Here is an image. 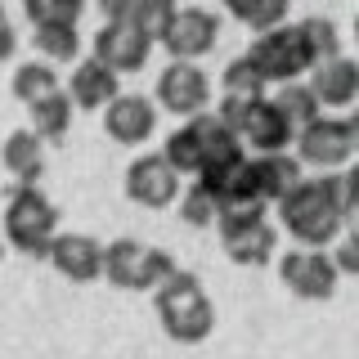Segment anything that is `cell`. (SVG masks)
Masks as SVG:
<instances>
[{
    "label": "cell",
    "instance_id": "3957f363",
    "mask_svg": "<svg viewBox=\"0 0 359 359\" xmlns=\"http://www.w3.org/2000/svg\"><path fill=\"white\" fill-rule=\"evenodd\" d=\"M243 153L247 149L238 144V135L224 126L216 112H194V117H184V126H175L162 144V157L180 175H198V171H207V166L233 162V157H243Z\"/></svg>",
    "mask_w": 359,
    "mask_h": 359
},
{
    "label": "cell",
    "instance_id": "f1b7e54d",
    "mask_svg": "<svg viewBox=\"0 0 359 359\" xmlns=\"http://www.w3.org/2000/svg\"><path fill=\"white\" fill-rule=\"evenodd\" d=\"M220 90L224 95H265V76L252 67V59H233L229 67L220 72Z\"/></svg>",
    "mask_w": 359,
    "mask_h": 359
},
{
    "label": "cell",
    "instance_id": "2e32d148",
    "mask_svg": "<svg viewBox=\"0 0 359 359\" xmlns=\"http://www.w3.org/2000/svg\"><path fill=\"white\" fill-rule=\"evenodd\" d=\"M306 86L314 90L319 108H351L359 99V63L346 59V54H332V59H319L310 67Z\"/></svg>",
    "mask_w": 359,
    "mask_h": 359
},
{
    "label": "cell",
    "instance_id": "277c9868",
    "mask_svg": "<svg viewBox=\"0 0 359 359\" xmlns=\"http://www.w3.org/2000/svg\"><path fill=\"white\" fill-rule=\"evenodd\" d=\"M54 233H59V207L36 184H18L5 202V243L32 261H45Z\"/></svg>",
    "mask_w": 359,
    "mask_h": 359
},
{
    "label": "cell",
    "instance_id": "44dd1931",
    "mask_svg": "<svg viewBox=\"0 0 359 359\" xmlns=\"http://www.w3.org/2000/svg\"><path fill=\"white\" fill-rule=\"evenodd\" d=\"M274 104H278V112H283V117L292 121V130H301L306 121H314V117L323 112V108H319V99H314V90L301 81V76H297V81H283V86H278Z\"/></svg>",
    "mask_w": 359,
    "mask_h": 359
},
{
    "label": "cell",
    "instance_id": "83f0119b",
    "mask_svg": "<svg viewBox=\"0 0 359 359\" xmlns=\"http://www.w3.org/2000/svg\"><path fill=\"white\" fill-rule=\"evenodd\" d=\"M216 216H220V207H216V198L207 194V189L198 184H189L184 194H180V220L184 224H194V229H207V224H216Z\"/></svg>",
    "mask_w": 359,
    "mask_h": 359
},
{
    "label": "cell",
    "instance_id": "836d02e7",
    "mask_svg": "<svg viewBox=\"0 0 359 359\" xmlns=\"http://www.w3.org/2000/svg\"><path fill=\"white\" fill-rule=\"evenodd\" d=\"M0 22H5V9H0Z\"/></svg>",
    "mask_w": 359,
    "mask_h": 359
},
{
    "label": "cell",
    "instance_id": "30bf717a",
    "mask_svg": "<svg viewBox=\"0 0 359 359\" xmlns=\"http://www.w3.org/2000/svg\"><path fill=\"white\" fill-rule=\"evenodd\" d=\"M157 108L175 112V117H194V112H207L211 108V81L198 63L189 59H171L157 72V95H153Z\"/></svg>",
    "mask_w": 359,
    "mask_h": 359
},
{
    "label": "cell",
    "instance_id": "d6986e66",
    "mask_svg": "<svg viewBox=\"0 0 359 359\" xmlns=\"http://www.w3.org/2000/svg\"><path fill=\"white\" fill-rule=\"evenodd\" d=\"M252 166H256V180H261L265 202H278L301 175H306V166H301L297 153H287V149H278V153H256Z\"/></svg>",
    "mask_w": 359,
    "mask_h": 359
},
{
    "label": "cell",
    "instance_id": "5b68a950",
    "mask_svg": "<svg viewBox=\"0 0 359 359\" xmlns=\"http://www.w3.org/2000/svg\"><path fill=\"white\" fill-rule=\"evenodd\" d=\"M292 144H297V162L301 166H314V171H341V166H351V157L359 149V121L319 112L314 121H306V126L292 135Z\"/></svg>",
    "mask_w": 359,
    "mask_h": 359
},
{
    "label": "cell",
    "instance_id": "ac0fdd59",
    "mask_svg": "<svg viewBox=\"0 0 359 359\" xmlns=\"http://www.w3.org/2000/svg\"><path fill=\"white\" fill-rule=\"evenodd\" d=\"M0 162H5V171L18 180V184H36L45 175V140L32 130H14L5 140V149H0Z\"/></svg>",
    "mask_w": 359,
    "mask_h": 359
},
{
    "label": "cell",
    "instance_id": "9a60e30c",
    "mask_svg": "<svg viewBox=\"0 0 359 359\" xmlns=\"http://www.w3.org/2000/svg\"><path fill=\"white\" fill-rule=\"evenodd\" d=\"M45 261L59 269L67 283H95L99 265H104V243L90 238V233H54Z\"/></svg>",
    "mask_w": 359,
    "mask_h": 359
},
{
    "label": "cell",
    "instance_id": "8992f818",
    "mask_svg": "<svg viewBox=\"0 0 359 359\" xmlns=\"http://www.w3.org/2000/svg\"><path fill=\"white\" fill-rule=\"evenodd\" d=\"M171 269H175L171 252H162V247H144L140 238H117V243L104 247L99 278H108L112 287H126V292H153Z\"/></svg>",
    "mask_w": 359,
    "mask_h": 359
},
{
    "label": "cell",
    "instance_id": "d6a6232c",
    "mask_svg": "<svg viewBox=\"0 0 359 359\" xmlns=\"http://www.w3.org/2000/svg\"><path fill=\"white\" fill-rule=\"evenodd\" d=\"M0 261H5V243H0Z\"/></svg>",
    "mask_w": 359,
    "mask_h": 359
},
{
    "label": "cell",
    "instance_id": "4316f807",
    "mask_svg": "<svg viewBox=\"0 0 359 359\" xmlns=\"http://www.w3.org/2000/svg\"><path fill=\"white\" fill-rule=\"evenodd\" d=\"M32 27H45V22H63V27H76L86 14V0H22Z\"/></svg>",
    "mask_w": 359,
    "mask_h": 359
},
{
    "label": "cell",
    "instance_id": "7402d4cb",
    "mask_svg": "<svg viewBox=\"0 0 359 359\" xmlns=\"http://www.w3.org/2000/svg\"><path fill=\"white\" fill-rule=\"evenodd\" d=\"M50 90H59V72H54L50 59H27L14 67V99L32 104V99L50 95Z\"/></svg>",
    "mask_w": 359,
    "mask_h": 359
},
{
    "label": "cell",
    "instance_id": "4fadbf2b",
    "mask_svg": "<svg viewBox=\"0 0 359 359\" xmlns=\"http://www.w3.org/2000/svg\"><path fill=\"white\" fill-rule=\"evenodd\" d=\"M153 45L157 41H149L144 32H135L130 22H104V27L90 36V54L121 76V72H140V67L149 63Z\"/></svg>",
    "mask_w": 359,
    "mask_h": 359
},
{
    "label": "cell",
    "instance_id": "484cf974",
    "mask_svg": "<svg viewBox=\"0 0 359 359\" xmlns=\"http://www.w3.org/2000/svg\"><path fill=\"white\" fill-rule=\"evenodd\" d=\"M171 14H175V0H130V9H126L121 22H130L135 32H144L149 41H157L162 27L171 22Z\"/></svg>",
    "mask_w": 359,
    "mask_h": 359
},
{
    "label": "cell",
    "instance_id": "7c38bea8",
    "mask_svg": "<svg viewBox=\"0 0 359 359\" xmlns=\"http://www.w3.org/2000/svg\"><path fill=\"white\" fill-rule=\"evenodd\" d=\"M126 198L144 211H162L180 198V171L162 153H140L126 166Z\"/></svg>",
    "mask_w": 359,
    "mask_h": 359
},
{
    "label": "cell",
    "instance_id": "ba28073f",
    "mask_svg": "<svg viewBox=\"0 0 359 359\" xmlns=\"http://www.w3.org/2000/svg\"><path fill=\"white\" fill-rule=\"evenodd\" d=\"M220 247L233 265H269L278 247V229L265 220V211H220L216 216Z\"/></svg>",
    "mask_w": 359,
    "mask_h": 359
},
{
    "label": "cell",
    "instance_id": "6da1fadb",
    "mask_svg": "<svg viewBox=\"0 0 359 359\" xmlns=\"http://www.w3.org/2000/svg\"><path fill=\"white\" fill-rule=\"evenodd\" d=\"M355 202H359V175L355 171H319V180L301 175L278 202L269 207L278 211L283 229L301 247H328L346 224L355 220Z\"/></svg>",
    "mask_w": 359,
    "mask_h": 359
},
{
    "label": "cell",
    "instance_id": "1f68e13d",
    "mask_svg": "<svg viewBox=\"0 0 359 359\" xmlns=\"http://www.w3.org/2000/svg\"><path fill=\"white\" fill-rule=\"evenodd\" d=\"M95 5H99V14H104V22H121L126 9H130V0H95Z\"/></svg>",
    "mask_w": 359,
    "mask_h": 359
},
{
    "label": "cell",
    "instance_id": "cb8c5ba5",
    "mask_svg": "<svg viewBox=\"0 0 359 359\" xmlns=\"http://www.w3.org/2000/svg\"><path fill=\"white\" fill-rule=\"evenodd\" d=\"M287 5L292 0H224V9H229L243 27H252V32H265V27H274V22H287Z\"/></svg>",
    "mask_w": 359,
    "mask_h": 359
},
{
    "label": "cell",
    "instance_id": "603a6c76",
    "mask_svg": "<svg viewBox=\"0 0 359 359\" xmlns=\"http://www.w3.org/2000/svg\"><path fill=\"white\" fill-rule=\"evenodd\" d=\"M32 41H36V50L50 63H76L81 59V36H76V27H63V22H45V27H36Z\"/></svg>",
    "mask_w": 359,
    "mask_h": 359
},
{
    "label": "cell",
    "instance_id": "f546056e",
    "mask_svg": "<svg viewBox=\"0 0 359 359\" xmlns=\"http://www.w3.org/2000/svg\"><path fill=\"white\" fill-rule=\"evenodd\" d=\"M337 252L328 256V261L337 265V274H359V238H355V233H346V238H341V233H337Z\"/></svg>",
    "mask_w": 359,
    "mask_h": 359
},
{
    "label": "cell",
    "instance_id": "5bb4252c",
    "mask_svg": "<svg viewBox=\"0 0 359 359\" xmlns=\"http://www.w3.org/2000/svg\"><path fill=\"white\" fill-rule=\"evenodd\" d=\"M157 108L153 99H144V95H112L108 104H104V130H108V140H117V144H149L153 140V130H157Z\"/></svg>",
    "mask_w": 359,
    "mask_h": 359
},
{
    "label": "cell",
    "instance_id": "4dcf8cb0",
    "mask_svg": "<svg viewBox=\"0 0 359 359\" xmlns=\"http://www.w3.org/2000/svg\"><path fill=\"white\" fill-rule=\"evenodd\" d=\"M18 54V36H14V27H9V18L0 22V63H9Z\"/></svg>",
    "mask_w": 359,
    "mask_h": 359
},
{
    "label": "cell",
    "instance_id": "ffe728a7",
    "mask_svg": "<svg viewBox=\"0 0 359 359\" xmlns=\"http://www.w3.org/2000/svg\"><path fill=\"white\" fill-rule=\"evenodd\" d=\"M27 117H32V135H41V140H63L67 126H72V99L63 95V90H50V95L32 99L27 104Z\"/></svg>",
    "mask_w": 359,
    "mask_h": 359
},
{
    "label": "cell",
    "instance_id": "9c48e42d",
    "mask_svg": "<svg viewBox=\"0 0 359 359\" xmlns=\"http://www.w3.org/2000/svg\"><path fill=\"white\" fill-rule=\"evenodd\" d=\"M216 41H220V18L202 5H184V9L175 5L171 22H166L162 36H157V45H166L171 59H189V63H198L202 54H211Z\"/></svg>",
    "mask_w": 359,
    "mask_h": 359
},
{
    "label": "cell",
    "instance_id": "7a4b0ae2",
    "mask_svg": "<svg viewBox=\"0 0 359 359\" xmlns=\"http://www.w3.org/2000/svg\"><path fill=\"white\" fill-rule=\"evenodd\" d=\"M153 301H157V319H162V332L180 346H198L216 332V306H211L207 287H202L198 274L189 269H171L162 283L153 287Z\"/></svg>",
    "mask_w": 359,
    "mask_h": 359
},
{
    "label": "cell",
    "instance_id": "d4e9b609",
    "mask_svg": "<svg viewBox=\"0 0 359 359\" xmlns=\"http://www.w3.org/2000/svg\"><path fill=\"white\" fill-rule=\"evenodd\" d=\"M297 32H301V41H306V50H310L314 63H319V59H332V54H341V32H337L332 18L310 14V18L297 22Z\"/></svg>",
    "mask_w": 359,
    "mask_h": 359
},
{
    "label": "cell",
    "instance_id": "8fae6325",
    "mask_svg": "<svg viewBox=\"0 0 359 359\" xmlns=\"http://www.w3.org/2000/svg\"><path fill=\"white\" fill-rule=\"evenodd\" d=\"M278 278L301 301H328L337 292V283H341V274H337V265L328 261L323 247H297V252H287L278 261Z\"/></svg>",
    "mask_w": 359,
    "mask_h": 359
},
{
    "label": "cell",
    "instance_id": "e0dca14e",
    "mask_svg": "<svg viewBox=\"0 0 359 359\" xmlns=\"http://www.w3.org/2000/svg\"><path fill=\"white\" fill-rule=\"evenodd\" d=\"M117 72L112 67H104L90 54V59H76L72 63V76H67V90L63 95L72 99V108H104L112 95H117Z\"/></svg>",
    "mask_w": 359,
    "mask_h": 359
},
{
    "label": "cell",
    "instance_id": "52a82bcc",
    "mask_svg": "<svg viewBox=\"0 0 359 359\" xmlns=\"http://www.w3.org/2000/svg\"><path fill=\"white\" fill-rule=\"evenodd\" d=\"M247 59H252V67L265 76V86H283V81H297V76H306L314 59L306 50V41H301L297 22H274V27L256 32L252 50H247Z\"/></svg>",
    "mask_w": 359,
    "mask_h": 359
}]
</instances>
